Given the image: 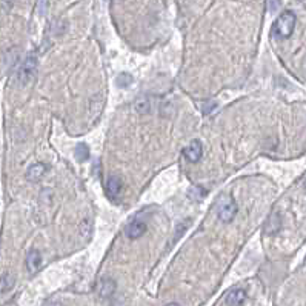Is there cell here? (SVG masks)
<instances>
[{"label":"cell","mask_w":306,"mask_h":306,"mask_svg":"<svg viewBox=\"0 0 306 306\" xmlns=\"http://www.w3.org/2000/svg\"><path fill=\"white\" fill-rule=\"evenodd\" d=\"M296 22L297 19L294 12L285 11L283 14H280V17L274 22L271 34L277 37V39H288V37H291V34L294 33Z\"/></svg>","instance_id":"1"},{"label":"cell","mask_w":306,"mask_h":306,"mask_svg":"<svg viewBox=\"0 0 306 306\" xmlns=\"http://www.w3.org/2000/svg\"><path fill=\"white\" fill-rule=\"evenodd\" d=\"M35 71H37V57L34 54H30L27 59L23 60V63L19 68V72H17V80L22 83V85H27L34 75H35Z\"/></svg>","instance_id":"2"},{"label":"cell","mask_w":306,"mask_h":306,"mask_svg":"<svg viewBox=\"0 0 306 306\" xmlns=\"http://www.w3.org/2000/svg\"><path fill=\"white\" fill-rule=\"evenodd\" d=\"M237 214V205L236 202L231 199V197H225L219 202V206H217V215L220 222L223 223H229Z\"/></svg>","instance_id":"3"},{"label":"cell","mask_w":306,"mask_h":306,"mask_svg":"<svg viewBox=\"0 0 306 306\" xmlns=\"http://www.w3.org/2000/svg\"><path fill=\"white\" fill-rule=\"evenodd\" d=\"M116 289H117V283H116V280L111 278V277H103L99 282V286H97V292H99V296L102 299L112 297Z\"/></svg>","instance_id":"4"},{"label":"cell","mask_w":306,"mask_h":306,"mask_svg":"<svg viewBox=\"0 0 306 306\" xmlns=\"http://www.w3.org/2000/svg\"><path fill=\"white\" fill-rule=\"evenodd\" d=\"M202 154H203V149H202V143L199 142V140H193V142H191L183 151V156L189 162H199L202 159Z\"/></svg>","instance_id":"5"},{"label":"cell","mask_w":306,"mask_h":306,"mask_svg":"<svg viewBox=\"0 0 306 306\" xmlns=\"http://www.w3.org/2000/svg\"><path fill=\"white\" fill-rule=\"evenodd\" d=\"M246 300V291L243 288H236L228 292L226 296V305L228 306H241Z\"/></svg>","instance_id":"6"},{"label":"cell","mask_w":306,"mask_h":306,"mask_svg":"<svg viewBox=\"0 0 306 306\" xmlns=\"http://www.w3.org/2000/svg\"><path fill=\"white\" fill-rule=\"evenodd\" d=\"M122 188H123V183L120 180V177L117 175H111L106 182V194L111 197V199H116L119 197V194L122 193Z\"/></svg>","instance_id":"7"},{"label":"cell","mask_w":306,"mask_h":306,"mask_svg":"<svg viewBox=\"0 0 306 306\" xmlns=\"http://www.w3.org/2000/svg\"><path fill=\"white\" fill-rule=\"evenodd\" d=\"M42 266V254L37 249H31L27 256V268L30 272H35L39 271V268Z\"/></svg>","instance_id":"8"},{"label":"cell","mask_w":306,"mask_h":306,"mask_svg":"<svg viewBox=\"0 0 306 306\" xmlns=\"http://www.w3.org/2000/svg\"><path fill=\"white\" fill-rule=\"evenodd\" d=\"M145 233H146V223H143L142 220H134L133 223L128 225V229H126V234H128L131 240L142 237Z\"/></svg>","instance_id":"9"},{"label":"cell","mask_w":306,"mask_h":306,"mask_svg":"<svg viewBox=\"0 0 306 306\" xmlns=\"http://www.w3.org/2000/svg\"><path fill=\"white\" fill-rule=\"evenodd\" d=\"M46 172V165L45 163H34L31 165V167L28 168L27 171V178L31 182H37V180H40V178L43 177V174Z\"/></svg>","instance_id":"10"},{"label":"cell","mask_w":306,"mask_h":306,"mask_svg":"<svg viewBox=\"0 0 306 306\" xmlns=\"http://www.w3.org/2000/svg\"><path fill=\"white\" fill-rule=\"evenodd\" d=\"M12 286H14V277L11 274L6 272L0 277V294H5V292H8Z\"/></svg>","instance_id":"11"},{"label":"cell","mask_w":306,"mask_h":306,"mask_svg":"<svg viewBox=\"0 0 306 306\" xmlns=\"http://www.w3.org/2000/svg\"><path fill=\"white\" fill-rule=\"evenodd\" d=\"M75 157H77L80 162H85L89 157V149L85 143L77 145V148H75Z\"/></svg>","instance_id":"12"},{"label":"cell","mask_w":306,"mask_h":306,"mask_svg":"<svg viewBox=\"0 0 306 306\" xmlns=\"http://www.w3.org/2000/svg\"><path fill=\"white\" fill-rule=\"evenodd\" d=\"M134 108H136L138 112L145 114V112H148V111H149L151 105H149V102H148L146 99H138V100L136 102V103H134Z\"/></svg>","instance_id":"13"},{"label":"cell","mask_w":306,"mask_h":306,"mask_svg":"<svg viewBox=\"0 0 306 306\" xmlns=\"http://www.w3.org/2000/svg\"><path fill=\"white\" fill-rule=\"evenodd\" d=\"M131 83H133V77L130 74H120L117 77V85L120 88H128Z\"/></svg>","instance_id":"14"},{"label":"cell","mask_w":306,"mask_h":306,"mask_svg":"<svg viewBox=\"0 0 306 306\" xmlns=\"http://www.w3.org/2000/svg\"><path fill=\"white\" fill-rule=\"evenodd\" d=\"M48 306H62V303H60V302H56V300H54V302H51Z\"/></svg>","instance_id":"15"},{"label":"cell","mask_w":306,"mask_h":306,"mask_svg":"<svg viewBox=\"0 0 306 306\" xmlns=\"http://www.w3.org/2000/svg\"><path fill=\"white\" fill-rule=\"evenodd\" d=\"M167 306H180V305H178V303H175V302H172V303H168Z\"/></svg>","instance_id":"16"},{"label":"cell","mask_w":306,"mask_h":306,"mask_svg":"<svg viewBox=\"0 0 306 306\" xmlns=\"http://www.w3.org/2000/svg\"><path fill=\"white\" fill-rule=\"evenodd\" d=\"M305 186H306V178H305Z\"/></svg>","instance_id":"17"}]
</instances>
